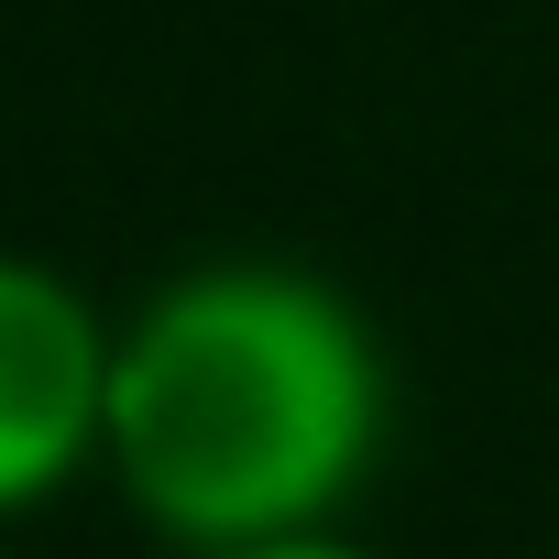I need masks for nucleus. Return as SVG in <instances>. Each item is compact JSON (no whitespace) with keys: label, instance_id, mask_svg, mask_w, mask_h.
Here are the masks:
<instances>
[{"label":"nucleus","instance_id":"f257e3e1","mask_svg":"<svg viewBox=\"0 0 559 559\" xmlns=\"http://www.w3.org/2000/svg\"><path fill=\"white\" fill-rule=\"evenodd\" d=\"M395 384L373 319L308 263H187L110 330L99 472L187 559L341 526Z\"/></svg>","mask_w":559,"mask_h":559},{"label":"nucleus","instance_id":"f03ea898","mask_svg":"<svg viewBox=\"0 0 559 559\" xmlns=\"http://www.w3.org/2000/svg\"><path fill=\"white\" fill-rule=\"evenodd\" d=\"M110 330L88 286L0 252V515H34L99 461L110 428Z\"/></svg>","mask_w":559,"mask_h":559},{"label":"nucleus","instance_id":"7ed1b4c3","mask_svg":"<svg viewBox=\"0 0 559 559\" xmlns=\"http://www.w3.org/2000/svg\"><path fill=\"white\" fill-rule=\"evenodd\" d=\"M209 559H384V548H362V537H341V526H286V537H241V548H209Z\"/></svg>","mask_w":559,"mask_h":559}]
</instances>
